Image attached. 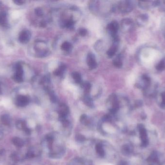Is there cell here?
<instances>
[{
  "label": "cell",
  "instance_id": "25",
  "mask_svg": "<svg viewBox=\"0 0 165 165\" xmlns=\"http://www.w3.org/2000/svg\"><path fill=\"white\" fill-rule=\"evenodd\" d=\"M84 101L87 106L89 107H93L94 106L93 100L89 94H85L84 97Z\"/></svg>",
  "mask_w": 165,
  "mask_h": 165
},
{
  "label": "cell",
  "instance_id": "11",
  "mask_svg": "<svg viewBox=\"0 0 165 165\" xmlns=\"http://www.w3.org/2000/svg\"><path fill=\"white\" fill-rule=\"evenodd\" d=\"M31 37V32L29 30L24 29L19 33L18 40L21 44H26L30 41Z\"/></svg>",
  "mask_w": 165,
  "mask_h": 165
},
{
  "label": "cell",
  "instance_id": "19",
  "mask_svg": "<svg viewBox=\"0 0 165 165\" xmlns=\"http://www.w3.org/2000/svg\"><path fill=\"white\" fill-rule=\"evenodd\" d=\"M160 106L162 108H165V89L158 91L156 96Z\"/></svg>",
  "mask_w": 165,
  "mask_h": 165
},
{
  "label": "cell",
  "instance_id": "1",
  "mask_svg": "<svg viewBox=\"0 0 165 165\" xmlns=\"http://www.w3.org/2000/svg\"><path fill=\"white\" fill-rule=\"evenodd\" d=\"M42 146L50 159H58L63 157L66 146L62 134L58 132H52L44 137Z\"/></svg>",
  "mask_w": 165,
  "mask_h": 165
},
{
  "label": "cell",
  "instance_id": "12",
  "mask_svg": "<svg viewBox=\"0 0 165 165\" xmlns=\"http://www.w3.org/2000/svg\"><path fill=\"white\" fill-rule=\"evenodd\" d=\"M159 1H145L138 2V6L143 9H149L155 8L159 6Z\"/></svg>",
  "mask_w": 165,
  "mask_h": 165
},
{
  "label": "cell",
  "instance_id": "10",
  "mask_svg": "<svg viewBox=\"0 0 165 165\" xmlns=\"http://www.w3.org/2000/svg\"><path fill=\"white\" fill-rule=\"evenodd\" d=\"M137 129L139 133L140 138L142 141L141 146L145 147L149 144V140L148 138L147 133L144 126L143 124H139L138 125Z\"/></svg>",
  "mask_w": 165,
  "mask_h": 165
},
{
  "label": "cell",
  "instance_id": "7",
  "mask_svg": "<svg viewBox=\"0 0 165 165\" xmlns=\"http://www.w3.org/2000/svg\"><path fill=\"white\" fill-rule=\"evenodd\" d=\"M14 72L12 76L14 81L18 83L23 82L24 72L22 64L20 62L16 63L14 67Z\"/></svg>",
  "mask_w": 165,
  "mask_h": 165
},
{
  "label": "cell",
  "instance_id": "39",
  "mask_svg": "<svg viewBox=\"0 0 165 165\" xmlns=\"http://www.w3.org/2000/svg\"><path fill=\"white\" fill-rule=\"evenodd\" d=\"M3 133H2V132L1 131H0V140L2 139V138H3Z\"/></svg>",
  "mask_w": 165,
  "mask_h": 165
},
{
  "label": "cell",
  "instance_id": "21",
  "mask_svg": "<svg viewBox=\"0 0 165 165\" xmlns=\"http://www.w3.org/2000/svg\"><path fill=\"white\" fill-rule=\"evenodd\" d=\"M148 162H153V163H156L159 165H162V162L160 161L159 157V154L156 151H154L149 156L147 159Z\"/></svg>",
  "mask_w": 165,
  "mask_h": 165
},
{
  "label": "cell",
  "instance_id": "13",
  "mask_svg": "<svg viewBox=\"0 0 165 165\" xmlns=\"http://www.w3.org/2000/svg\"><path fill=\"white\" fill-rule=\"evenodd\" d=\"M30 102V99L29 97L23 94L18 95L15 99V104L19 107H26L29 104Z\"/></svg>",
  "mask_w": 165,
  "mask_h": 165
},
{
  "label": "cell",
  "instance_id": "4",
  "mask_svg": "<svg viewBox=\"0 0 165 165\" xmlns=\"http://www.w3.org/2000/svg\"><path fill=\"white\" fill-rule=\"evenodd\" d=\"M140 55L139 59L142 64L143 63L144 65H150L153 61L156 60L153 58L156 57V55H159V53L158 51L154 47H145L141 50Z\"/></svg>",
  "mask_w": 165,
  "mask_h": 165
},
{
  "label": "cell",
  "instance_id": "23",
  "mask_svg": "<svg viewBox=\"0 0 165 165\" xmlns=\"http://www.w3.org/2000/svg\"><path fill=\"white\" fill-rule=\"evenodd\" d=\"M8 18L7 14L6 11L0 12V26L6 27L8 25Z\"/></svg>",
  "mask_w": 165,
  "mask_h": 165
},
{
  "label": "cell",
  "instance_id": "20",
  "mask_svg": "<svg viewBox=\"0 0 165 165\" xmlns=\"http://www.w3.org/2000/svg\"><path fill=\"white\" fill-rule=\"evenodd\" d=\"M81 123L84 126L88 127H92L93 125V121L92 119L86 114H83L81 116L80 119Z\"/></svg>",
  "mask_w": 165,
  "mask_h": 165
},
{
  "label": "cell",
  "instance_id": "5",
  "mask_svg": "<svg viewBox=\"0 0 165 165\" xmlns=\"http://www.w3.org/2000/svg\"><path fill=\"white\" fill-rule=\"evenodd\" d=\"M106 104L110 114L118 119L117 113L120 109V104L116 94L115 93L111 94L107 99Z\"/></svg>",
  "mask_w": 165,
  "mask_h": 165
},
{
  "label": "cell",
  "instance_id": "33",
  "mask_svg": "<svg viewBox=\"0 0 165 165\" xmlns=\"http://www.w3.org/2000/svg\"><path fill=\"white\" fill-rule=\"evenodd\" d=\"M76 139L77 142H79V143L84 142L87 140L85 136L84 135H81V134H78V135H76Z\"/></svg>",
  "mask_w": 165,
  "mask_h": 165
},
{
  "label": "cell",
  "instance_id": "24",
  "mask_svg": "<svg viewBox=\"0 0 165 165\" xmlns=\"http://www.w3.org/2000/svg\"><path fill=\"white\" fill-rule=\"evenodd\" d=\"M66 65L63 64H62L54 71V74L56 76H62L66 71Z\"/></svg>",
  "mask_w": 165,
  "mask_h": 165
},
{
  "label": "cell",
  "instance_id": "9",
  "mask_svg": "<svg viewBox=\"0 0 165 165\" xmlns=\"http://www.w3.org/2000/svg\"><path fill=\"white\" fill-rule=\"evenodd\" d=\"M134 4L133 2L130 1H123L120 2L117 5V7L121 13H127L131 12L134 8Z\"/></svg>",
  "mask_w": 165,
  "mask_h": 165
},
{
  "label": "cell",
  "instance_id": "15",
  "mask_svg": "<svg viewBox=\"0 0 165 165\" xmlns=\"http://www.w3.org/2000/svg\"><path fill=\"white\" fill-rule=\"evenodd\" d=\"M119 28V24L115 20H114L109 23L107 27V30L113 38L117 36V34Z\"/></svg>",
  "mask_w": 165,
  "mask_h": 165
},
{
  "label": "cell",
  "instance_id": "40",
  "mask_svg": "<svg viewBox=\"0 0 165 165\" xmlns=\"http://www.w3.org/2000/svg\"><path fill=\"white\" fill-rule=\"evenodd\" d=\"M2 93V88L1 84H0V95H1Z\"/></svg>",
  "mask_w": 165,
  "mask_h": 165
},
{
  "label": "cell",
  "instance_id": "41",
  "mask_svg": "<svg viewBox=\"0 0 165 165\" xmlns=\"http://www.w3.org/2000/svg\"><path fill=\"white\" fill-rule=\"evenodd\" d=\"M2 2H1L0 1V9L2 7Z\"/></svg>",
  "mask_w": 165,
  "mask_h": 165
},
{
  "label": "cell",
  "instance_id": "3",
  "mask_svg": "<svg viewBox=\"0 0 165 165\" xmlns=\"http://www.w3.org/2000/svg\"><path fill=\"white\" fill-rule=\"evenodd\" d=\"M118 121V119L110 114L106 115L99 122L98 130L101 134L105 136L114 135L118 130V125L116 124Z\"/></svg>",
  "mask_w": 165,
  "mask_h": 165
},
{
  "label": "cell",
  "instance_id": "6",
  "mask_svg": "<svg viewBox=\"0 0 165 165\" xmlns=\"http://www.w3.org/2000/svg\"><path fill=\"white\" fill-rule=\"evenodd\" d=\"M155 82L153 81L152 78L147 74H143L139 79L136 83V86L143 90L144 92L150 87Z\"/></svg>",
  "mask_w": 165,
  "mask_h": 165
},
{
  "label": "cell",
  "instance_id": "32",
  "mask_svg": "<svg viewBox=\"0 0 165 165\" xmlns=\"http://www.w3.org/2000/svg\"><path fill=\"white\" fill-rule=\"evenodd\" d=\"M84 90H85V94H89V93L90 92V90L91 87V83L89 82H86L83 84Z\"/></svg>",
  "mask_w": 165,
  "mask_h": 165
},
{
  "label": "cell",
  "instance_id": "31",
  "mask_svg": "<svg viewBox=\"0 0 165 165\" xmlns=\"http://www.w3.org/2000/svg\"><path fill=\"white\" fill-rule=\"evenodd\" d=\"M13 142L15 145L18 147H22L24 145V142L22 139L19 138H15L13 139Z\"/></svg>",
  "mask_w": 165,
  "mask_h": 165
},
{
  "label": "cell",
  "instance_id": "30",
  "mask_svg": "<svg viewBox=\"0 0 165 165\" xmlns=\"http://www.w3.org/2000/svg\"><path fill=\"white\" fill-rule=\"evenodd\" d=\"M1 121L2 124L5 125H9L10 124V118L9 115H3L1 117Z\"/></svg>",
  "mask_w": 165,
  "mask_h": 165
},
{
  "label": "cell",
  "instance_id": "2",
  "mask_svg": "<svg viewBox=\"0 0 165 165\" xmlns=\"http://www.w3.org/2000/svg\"><path fill=\"white\" fill-rule=\"evenodd\" d=\"M91 145L93 152L99 159L109 161L115 159V149L108 142L102 140H94L91 142Z\"/></svg>",
  "mask_w": 165,
  "mask_h": 165
},
{
  "label": "cell",
  "instance_id": "8",
  "mask_svg": "<svg viewBox=\"0 0 165 165\" xmlns=\"http://www.w3.org/2000/svg\"><path fill=\"white\" fill-rule=\"evenodd\" d=\"M47 45L42 41H36L35 42L34 49L36 54L39 57H44L48 53Z\"/></svg>",
  "mask_w": 165,
  "mask_h": 165
},
{
  "label": "cell",
  "instance_id": "27",
  "mask_svg": "<svg viewBox=\"0 0 165 165\" xmlns=\"http://www.w3.org/2000/svg\"><path fill=\"white\" fill-rule=\"evenodd\" d=\"M113 64L116 68H120L123 65V63L120 55H118L113 61Z\"/></svg>",
  "mask_w": 165,
  "mask_h": 165
},
{
  "label": "cell",
  "instance_id": "14",
  "mask_svg": "<svg viewBox=\"0 0 165 165\" xmlns=\"http://www.w3.org/2000/svg\"><path fill=\"white\" fill-rule=\"evenodd\" d=\"M68 165H94L91 160L84 157H76L70 161Z\"/></svg>",
  "mask_w": 165,
  "mask_h": 165
},
{
  "label": "cell",
  "instance_id": "37",
  "mask_svg": "<svg viewBox=\"0 0 165 165\" xmlns=\"http://www.w3.org/2000/svg\"><path fill=\"white\" fill-rule=\"evenodd\" d=\"M162 30L163 35L165 37V17L163 19L162 22Z\"/></svg>",
  "mask_w": 165,
  "mask_h": 165
},
{
  "label": "cell",
  "instance_id": "18",
  "mask_svg": "<svg viewBox=\"0 0 165 165\" xmlns=\"http://www.w3.org/2000/svg\"><path fill=\"white\" fill-rule=\"evenodd\" d=\"M149 20V16L146 14H143L138 15L136 18V23L140 26H144L147 23Z\"/></svg>",
  "mask_w": 165,
  "mask_h": 165
},
{
  "label": "cell",
  "instance_id": "17",
  "mask_svg": "<svg viewBox=\"0 0 165 165\" xmlns=\"http://www.w3.org/2000/svg\"><path fill=\"white\" fill-rule=\"evenodd\" d=\"M87 63L91 69H94L98 66L95 55L92 53H89L87 54Z\"/></svg>",
  "mask_w": 165,
  "mask_h": 165
},
{
  "label": "cell",
  "instance_id": "29",
  "mask_svg": "<svg viewBox=\"0 0 165 165\" xmlns=\"http://www.w3.org/2000/svg\"><path fill=\"white\" fill-rule=\"evenodd\" d=\"M72 45L69 42L65 41L61 46V49L65 52H69L71 51Z\"/></svg>",
  "mask_w": 165,
  "mask_h": 165
},
{
  "label": "cell",
  "instance_id": "38",
  "mask_svg": "<svg viewBox=\"0 0 165 165\" xmlns=\"http://www.w3.org/2000/svg\"><path fill=\"white\" fill-rule=\"evenodd\" d=\"M161 7H162V9L165 11V1H160L159 6Z\"/></svg>",
  "mask_w": 165,
  "mask_h": 165
},
{
  "label": "cell",
  "instance_id": "28",
  "mask_svg": "<svg viewBox=\"0 0 165 165\" xmlns=\"http://www.w3.org/2000/svg\"><path fill=\"white\" fill-rule=\"evenodd\" d=\"M71 76L75 82L79 84L82 82V76L80 74L77 72H74L71 74Z\"/></svg>",
  "mask_w": 165,
  "mask_h": 165
},
{
  "label": "cell",
  "instance_id": "22",
  "mask_svg": "<svg viewBox=\"0 0 165 165\" xmlns=\"http://www.w3.org/2000/svg\"><path fill=\"white\" fill-rule=\"evenodd\" d=\"M134 151L133 146L131 144H126L122 147L121 152L124 155H130L132 154Z\"/></svg>",
  "mask_w": 165,
  "mask_h": 165
},
{
  "label": "cell",
  "instance_id": "36",
  "mask_svg": "<svg viewBox=\"0 0 165 165\" xmlns=\"http://www.w3.org/2000/svg\"><path fill=\"white\" fill-rule=\"evenodd\" d=\"M14 3L16 4V5H18V6H21V5H23L24 3L25 2V1H21V0H15V1H13Z\"/></svg>",
  "mask_w": 165,
  "mask_h": 165
},
{
  "label": "cell",
  "instance_id": "35",
  "mask_svg": "<svg viewBox=\"0 0 165 165\" xmlns=\"http://www.w3.org/2000/svg\"><path fill=\"white\" fill-rule=\"evenodd\" d=\"M87 30L86 29H84V28H81L78 31V33L82 36H86L87 34Z\"/></svg>",
  "mask_w": 165,
  "mask_h": 165
},
{
  "label": "cell",
  "instance_id": "26",
  "mask_svg": "<svg viewBox=\"0 0 165 165\" xmlns=\"http://www.w3.org/2000/svg\"><path fill=\"white\" fill-rule=\"evenodd\" d=\"M155 68L157 71H162L165 69V58H163L157 63L155 66Z\"/></svg>",
  "mask_w": 165,
  "mask_h": 165
},
{
  "label": "cell",
  "instance_id": "16",
  "mask_svg": "<svg viewBox=\"0 0 165 165\" xmlns=\"http://www.w3.org/2000/svg\"><path fill=\"white\" fill-rule=\"evenodd\" d=\"M122 29L125 32H128L132 30L134 27V23L130 19H124L121 23Z\"/></svg>",
  "mask_w": 165,
  "mask_h": 165
},
{
  "label": "cell",
  "instance_id": "34",
  "mask_svg": "<svg viewBox=\"0 0 165 165\" xmlns=\"http://www.w3.org/2000/svg\"><path fill=\"white\" fill-rule=\"evenodd\" d=\"M35 14L38 17H42L44 15L43 10L40 7H37L34 10Z\"/></svg>",
  "mask_w": 165,
  "mask_h": 165
}]
</instances>
